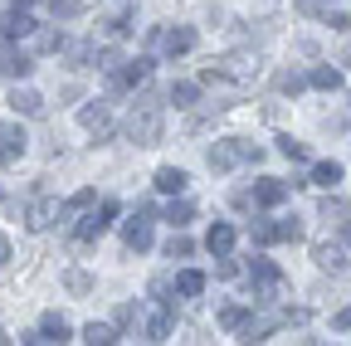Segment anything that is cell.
Wrapping results in <instances>:
<instances>
[{
  "label": "cell",
  "instance_id": "cell-36",
  "mask_svg": "<svg viewBox=\"0 0 351 346\" xmlns=\"http://www.w3.org/2000/svg\"><path fill=\"white\" fill-rule=\"evenodd\" d=\"M64 205H69V214H73V210H93V205H98V190H88V186H83V190H78L73 200H64Z\"/></svg>",
  "mask_w": 351,
  "mask_h": 346
},
{
  "label": "cell",
  "instance_id": "cell-39",
  "mask_svg": "<svg viewBox=\"0 0 351 346\" xmlns=\"http://www.w3.org/2000/svg\"><path fill=\"white\" fill-rule=\"evenodd\" d=\"M215 273H219V278H234V273H239V264H234L230 254H219V264H215Z\"/></svg>",
  "mask_w": 351,
  "mask_h": 346
},
{
  "label": "cell",
  "instance_id": "cell-33",
  "mask_svg": "<svg viewBox=\"0 0 351 346\" xmlns=\"http://www.w3.org/2000/svg\"><path fill=\"white\" fill-rule=\"evenodd\" d=\"M302 88H307V78H302V73H293V69H288V73H278V93H288V98H298Z\"/></svg>",
  "mask_w": 351,
  "mask_h": 346
},
{
  "label": "cell",
  "instance_id": "cell-25",
  "mask_svg": "<svg viewBox=\"0 0 351 346\" xmlns=\"http://www.w3.org/2000/svg\"><path fill=\"white\" fill-rule=\"evenodd\" d=\"M205 249H210L215 258H219V254H230V249H234V230H230V225H215V230L205 234Z\"/></svg>",
  "mask_w": 351,
  "mask_h": 346
},
{
  "label": "cell",
  "instance_id": "cell-18",
  "mask_svg": "<svg viewBox=\"0 0 351 346\" xmlns=\"http://www.w3.org/2000/svg\"><path fill=\"white\" fill-rule=\"evenodd\" d=\"M186 181H191V176H186L181 166H161V171H156V190H166V195H181Z\"/></svg>",
  "mask_w": 351,
  "mask_h": 346
},
{
  "label": "cell",
  "instance_id": "cell-28",
  "mask_svg": "<svg viewBox=\"0 0 351 346\" xmlns=\"http://www.w3.org/2000/svg\"><path fill=\"white\" fill-rule=\"evenodd\" d=\"M166 98H171L176 108H195V98H200V83H171V88H166Z\"/></svg>",
  "mask_w": 351,
  "mask_h": 346
},
{
  "label": "cell",
  "instance_id": "cell-20",
  "mask_svg": "<svg viewBox=\"0 0 351 346\" xmlns=\"http://www.w3.org/2000/svg\"><path fill=\"white\" fill-rule=\"evenodd\" d=\"M249 308H239V302H225V308H219V327H225V332H244L249 327Z\"/></svg>",
  "mask_w": 351,
  "mask_h": 346
},
{
  "label": "cell",
  "instance_id": "cell-21",
  "mask_svg": "<svg viewBox=\"0 0 351 346\" xmlns=\"http://www.w3.org/2000/svg\"><path fill=\"white\" fill-rule=\"evenodd\" d=\"M39 341H73V336H69V322H64L59 312H44V322H39Z\"/></svg>",
  "mask_w": 351,
  "mask_h": 346
},
{
  "label": "cell",
  "instance_id": "cell-6",
  "mask_svg": "<svg viewBox=\"0 0 351 346\" xmlns=\"http://www.w3.org/2000/svg\"><path fill=\"white\" fill-rule=\"evenodd\" d=\"M142 341H171V308H166V297H156V308L142 312Z\"/></svg>",
  "mask_w": 351,
  "mask_h": 346
},
{
  "label": "cell",
  "instance_id": "cell-22",
  "mask_svg": "<svg viewBox=\"0 0 351 346\" xmlns=\"http://www.w3.org/2000/svg\"><path fill=\"white\" fill-rule=\"evenodd\" d=\"M83 341H88V346H112V341H122V332L108 327V322H88V327H83Z\"/></svg>",
  "mask_w": 351,
  "mask_h": 346
},
{
  "label": "cell",
  "instance_id": "cell-38",
  "mask_svg": "<svg viewBox=\"0 0 351 346\" xmlns=\"http://www.w3.org/2000/svg\"><path fill=\"white\" fill-rule=\"evenodd\" d=\"M64 288H69V293H88V288H93V278H88V273H69Z\"/></svg>",
  "mask_w": 351,
  "mask_h": 346
},
{
  "label": "cell",
  "instance_id": "cell-12",
  "mask_svg": "<svg viewBox=\"0 0 351 346\" xmlns=\"http://www.w3.org/2000/svg\"><path fill=\"white\" fill-rule=\"evenodd\" d=\"M288 181H274V176H263L258 186H254V205H263V210H274V205H283L288 200Z\"/></svg>",
  "mask_w": 351,
  "mask_h": 346
},
{
  "label": "cell",
  "instance_id": "cell-23",
  "mask_svg": "<svg viewBox=\"0 0 351 346\" xmlns=\"http://www.w3.org/2000/svg\"><path fill=\"white\" fill-rule=\"evenodd\" d=\"M0 73H10V78H29L34 73V54H5V59H0Z\"/></svg>",
  "mask_w": 351,
  "mask_h": 346
},
{
  "label": "cell",
  "instance_id": "cell-8",
  "mask_svg": "<svg viewBox=\"0 0 351 346\" xmlns=\"http://www.w3.org/2000/svg\"><path fill=\"white\" fill-rule=\"evenodd\" d=\"M29 137H25V127L20 122H0V166H15L25 156Z\"/></svg>",
  "mask_w": 351,
  "mask_h": 346
},
{
  "label": "cell",
  "instance_id": "cell-42",
  "mask_svg": "<svg viewBox=\"0 0 351 346\" xmlns=\"http://www.w3.org/2000/svg\"><path fill=\"white\" fill-rule=\"evenodd\" d=\"M5 258H10V239L0 234V269H5Z\"/></svg>",
  "mask_w": 351,
  "mask_h": 346
},
{
  "label": "cell",
  "instance_id": "cell-10",
  "mask_svg": "<svg viewBox=\"0 0 351 346\" xmlns=\"http://www.w3.org/2000/svg\"><path fill=\"white\" fill-rule=\"evenodd\" d=\"M161 49H166L171 59L191 54V49H195V29H191V25H176V29H166V34H161Z\"/></svg>",
  "mask_w": 351,
  "mask_h": 346
},
{
  "label": "cell",
  "instance_id": "cell-4",
  "mask_svg": "<svg viewBox=\"0 0 351 346\" xmlns=\"http://www.w3.org/2000/svg\"><path fill=\"white\" fill-rule=\"evenodd\" d=\"M249 283H254V302L283 297V273H278L274 258H254V264H249Z\"/></svg>",
  "mask_w": 351,
  "mask_h": 346
},
{
  "label": "cell",
  "instance_id": "cell-17",
  "mask_svg": "<svg viewBox=\"0 0 351 346\" xmlns=\"http://www.w3.org/2000/svg\"><path fill=\"white\" fill-rule=\"evenodd\" d=\"M10 108L25 112V117H44V98H39L34 88H15V93H10Z\"/></svg>",
  "mask_w": 351,
  "mask_h": 346
},
{
  "label": "cell",
  "instance_id": "cell-19",
  "mask_svg": "<svg viewBox=\"0 0 351 346\" xmlns=\"http://www.w3.org/2000/svg\"><path fill=\"white\" fill-rule=\"evenodd\" d=\"M307 83H313L317 93H337V88H341V73H337L332 64H317L313 73H307Z\"/></svg>",
  "mask_w": 351,
  "mask_h": 346
},
{
  "label": "cell",
  "instance_id": "cell-1",
  "mask_svg": "<svg viewBox=\"0 0 351 346\" xmlns=\"http://www.w3.org/2000/svg\"><path fill=\"white\" fill-rule=\"evenodd\" d=\"M161 103L152 98V93H142L137 103H132V112H127V122H122V132H127V142H137V147H156L161 142Z\"/></svg>",
  "mask_w": 351,
  "mask_h": 346
},
{
  "label": "cell",
  "instance_id": "cell-32",
  "mask_svg": "<svg viewBox=\"0 0 351 346\" xmlns=\"http://www.w3.org/2000/svg\"><path fill=\"white\" fill-rule=\"evenodd\" d=\"M278 151L288 156V161H307L313 151H307V142H298V137H278Z\"/></svg>",
  "mask_w": 351,
  "mask_h": 346
},
{
  "label": "cell",
  "instance_id": "cell-37",
  "mask_svg": "<svg viewBox=\"0 0 351 346\" xmlns=\"http://www.w3.org/2000/svg\"><path fill=\"white\" fill-rule=\"evenodd\" d=\"M346 210H351L346 200H327L322 205V220H346Z\"/></svg>",
  "mask_w": 351,
  "mask_h": 346
},
{
  "label": "cell",
  "instance_id": "cell-34",
  "mask_svg": "<svg viewBox=\"0 0 351 346\" xmlns=\"http://www.w3.org/2000/svg\"><path fill=\"white\" fill-rule=\"evenodd\" d=\"M78 10H83V0H49V15L54 20H73Z\"/></svg>",
  "mask_w": 351,
  "mask_h": 346
},
{
  "label": "cell",
  "instance_id": "cell-44",
  "mask_svg": "<svg viewBox=\"0 0 351 346\" xmlns=\"http://www.w3.org/2000/svg\"><path fill=\"white\" fill-rule=\"evenodd\" d=\"M346 239H351V225H346Z\"/></svg>",
  "mask_w": 351,
  "mask_h": 346
},
{
  "label": "cell",
  "instance_id": "cell-40",
  "mask_svg": "<svg viewBox=\"0 0 351 346\" xmlns=\"http://www.w3.org/2000/svg\"><path fill=\"white\" fill-rule=\"evenodd\" d=\"M278 239H302V225L298 220H278Z\"/></svg>",
  "mask_w": 351,
  "mask_h": 346
},
{
  "label": "cell",
  "instance_id": "cell-30",
  "mask_svg": "<svg viewBox=\"0 0 351 346\" xmlns=\"http://www.w3.org/2000/svg\"><path fill=\"white\" fill-rule=\"evenodd\" d=\"M166 220H171L176 230H186V225L195 220V205H191V200H171V205H166Z\"/></svg>",
  "mask_w": 351,
  "mask_h": 346
},
{
  "label": "cell",
  "instance_id": "cell-29",
  "mask_svg": "<svg viewBox=\"0 0 351 346\" xmlns=\"http://www.w3.org/2000/svg\"><path fill=\"white\" fill-rule=\"evenodd\" d=\"M117 332L137 336V332H142V308H132V302H122V308H117Z\"/></svg>",
  "mask_w": 351,
  "mask_h": 346
},
{
  "label": "cell",
  "instance_id": "cell-11",
  "mask_svg": "<svg viewBox=\"0 0 351 346\" xmlns=\"http://www.w3.org/2000/svg\"><path fill=\"white\" fill-rule=\"evenodd\" d=\"M25 34H34V20H29V10L20 5V10H10L5 20H0V45H10V39H25Z\"/></svg>",
  "mask_w": 351,
  "mask_h": 346
},
{
  "label": "cell",
  "instance_id": "cell-41",
  "mask_svg": "<svg viewBox=\"0 0 351 346\" xmlns=\"http://www.w3.org/2000/svg\"><path fill=\"white\" fill-rule=\"evenodd\" d=\"M332 327H337V332H351V308H341V312L332 317Z\"/></svg>",
  "mask_w": 351,
  "mask_h": 346
},
{
  "label": "cell",
  "instance_id": "cell-27",
  "mask_svg": "<svg viewBox=\"0 0 351 346\" xmlns=\"http://www.w3.org/2000/svg\"><path fill=\"white\" fill-rule=\"evenodd\" d=\"M103 25H108V39H127V34H132V25H137V10L127 5V10H117V15H112V20H103Z\"/></svg>",
  "mask_w": 351,
  "mask_h": 346
},
{
  "label": "cell",
  "instance_id": "cell-14",
  "mask_svg": "<svg viewBox=\"0 0 351 346\" xmlns=\"http://www.w3.org/2000/svg\"><path fill=\"white\" fill-rule=\"evenodd\" d=\"M307 186L337 190V186H341V166H337V161H313V176H307Z\"/></svg>",
  "mask_w": 351,
  "mask_h": 346
},
{
  "label": "cell",
  "instance_id": "cell-7",
  "mask_svg": "<svg viewBox=\"0 0 351 346\" xmlns=\"http://www.w3.org/2000/svg\"><path fill=\"white\" fill-rule=\"evenodd\" d=\"M54 220H69V205L64 200H34L29 210H25V225L39 234V230H49Z\"/></svg>",
  "mask_w": 351,
  "mask_h": 346
},
{
  "label": "cell",
  "instance_id": "cell-5",
  "mask_svg": "<svg viewBox=\"0 0 351 346\" xmlns=\"http://www.w3.org/2000/svg\"><path fill=\"white\" fill-rule=\"evenodd\" d=\"M152 69H156V59H147V54L122 59V64L108 73V88H112V93H127V88H137V83H147V78H152Z\"/></svg>",
  "mask_w": 351,
  "mask_h": 346
},
{
  "label": "cell",
  "instance_id": "cell-26",
  "mask_svg": "<svg viewBox=\"0 0 351 346\" xmlns=\"http://www.w3.org/2000/svg\"><path fill=\"white\" fill-rule=\"evenodd\" d=\"M176 293H181V297H200V293H205V273H200V269L176 273Z\"/></svg>",
  "mask_w": 351,
  "mask_h": 346
},
{
  "label": "cell",
  "instance_id": "cell-3",
  "mask_svg": "<svg viewBox=\"0 0 351 346\" xmlns=\"http://www.w3.org/2000/svg\"><path fill=\"white\" fill-rule=\"evenodd\" d=\"M205 161H210V171H230L239 161H263V147L258 142H244V137H230V142H215Z\"/></svg>",
  "mask_w": 351,
  "mask_h": 346
},
{
  "label": "cell",
  "instance_id": "cell-2",
  "mask_svg": "<svg viewBox=\"0 0 351 346\" xmlns=\"http://www.w3.org/2000/svg\"><path fill=\"white\" fill-rule=\"evenodd\" d=\"M258 78V59L254 54H225V59H215L205 64V83H254Z\"/></svg>",
  "mask_w": 351,
  "mask_h": 346
},
{
  "label": "cell",
  "instance_id": "cell-35",
  "mask_svg": "<svg viewBox=\"0 0 351 346\" xmlns=\"http://www.w3.org/2000/svg\"><path fill=\"white\" fill-rule=\"evenodd\" d=\"M166 254H171V258H191V254H195V244H191L186 234H171V244H166Z\"/></svg>",
  "mask_w": 351,
  "mask_h": 346
},
{
  "label": "cell",
  "instance_id": "cell-13",
  "mask_svg": "<svg viewBox=\"0 0 351 346\" xmlns=\"http://www.w3.org/2000/svg\"><path fill=\"white\" fill-rule=\"evenodd\" d=\"M122 239H127V249H137V254H147V249H152V220H147V210L137 214V220H127Z\"/></svg>",
  "mask_w": 351,
  "mask_h": 346
},
{
  "label": "cell",
  "instance_id": "cell-31",
  "mask_svg": "<svg viewBox=\"0 0 351 346\" xmlns=\"http://www.w3.org/2000/svg\"><path fill=\"white\" fill-rule=\"evenodd\" d=\"M34 49H39V54L64 49V34H59V29H34Z\"/></svg>",
  "mask_w": 351,
  "mask_h": 346
},
{
  "label": "cell",
  "instance_id": "cell-15",
  "mask_svg": "<svg viewBox=\"0 0 351 346\" xmlns=\"http://www.w3.org/2000/svg\"><path fill=\"white\" fill-rule=\"evenodd\" d=\"M108 225H112L108 214H103V210H93V214H83V220H78V234H73V239H78V244H93V239H103V230H108Z\"/></svg>",
  "mask_w": 351,
  "mask_h": 346
},
{
  "label": "cell",
  "instance_id": "cell-16",
  "mask_svg": "<svg viewBox=\"0 0 351 346\" xmlns=\"http://www.w3.org/2000/svg\"><path fill=\"white\" fill-rule=\"evenodd\" d=\"M313 258H317V269H327V273H341V269H346V254H341V244H327V239L313 249Z\"/></svg>",
  "mask_w": 351,
  "mask_h": 346
},
{
  "label": "cell",
  "instance_id": "cell-9",
  "mask_svg": "<svg viewBox=\"0 0 351 346\" xmlns=\"http://www.w3.org/2000/svg\"><path fill=\"white\" fill-rule=\"evenodd\" d=\"M78 122H83V132L93 137V142H108V137H112V112H108V103H88V108L78 112Z\"/></svg>",
  "mask_w": 351,
  "mask_h": 346
},
{
  "label": "cell",
  "instance_id": "cell-43",
  "mask_svg": "<svg viewBox=\"0 0 351 346\" xmlns=\"http://www.w3.org/2000/svg\"><path fill=\"white\" fill-rule=\"evenodd\" d=\"M15 5H29V0H15Z\"/></svg>",
  "mask_w": 351,
  "mask_h": 346
},
{
  "label": "cell",
  "instance_id": "cell-24",
  "mask_svg": "<svg viewBox=\"0 0 351 346\" xmlns=\"http://www.w3.org/2000/svg\"><path fill=\"white\" fill-rule=\"evenodd\" d=\"M249 239H254L258 249H269V244H283V239H278V220H254V225H249Z\"/></svg>",
  "mask_w": 351,
  "mask_h": 346
}]
</instances>
